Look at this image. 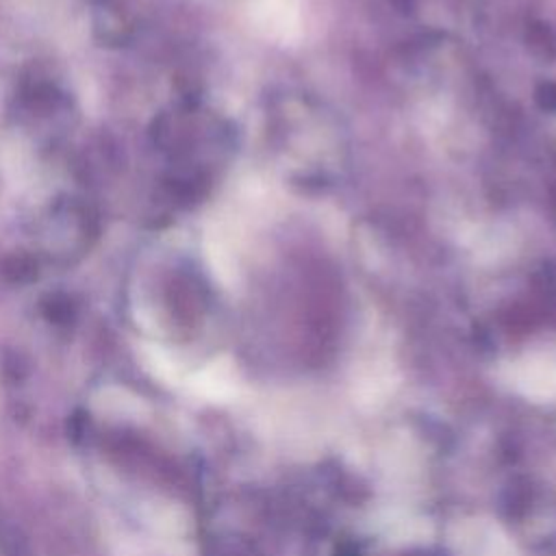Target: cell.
<instances>
[{
  "label": "cell",
  "mask_w": 556,
  "mask_h": 556,
  "mask_svg": "<svg viewBox=\"0 0 556 556\" xmlns=\"http://www.w3.org/2000/svg\"><path fill=\"white\" fill-rule=\"evenodd\" d=\"M39 261L28 252H15L2 261V276L13 282H26L37 278Z\"/></svg>",
  "instance_id": "obj_4"
},
{
  "label": "cell",
  "mask_w": 556,
  "mask_h": 556,
  "mask_svg": "<svg viewBox=\"0 0 556 556\" xmlns=\"http://www.w3.org/2000/svg\"><path fill=\"white\" fill-rule=\"evenodd\" d=\"M515 384L532 400H556V354L523 363L515 376Z\"/></svg>",
  "instance_id": "obj_3"
},
{
  "label": "cell",
  "mask_w": 556,
  "mask_h": 556,
  "mask_svg": "<svg viewBox=\"0 0 556 556\" xmlns=\"http://www.w3.org/2000/svg\"><path fill=\"white\" fill-rule=\"evenodd\" d=\"M98 235V217L80 198L56 200L43 219V248L56 261L70 263L83 256Z\"/></svg>",
  "instance_id": "obj_1"
},
{
  "label": "cell",
  "mask_w": 556,
  "mask_h": 556,
  "mask_svg": "<svg viewBox=\"0 0 556 556\" xmlns=\"http://www.w3.org/2000/svg\"><path fill=\"white\" fill-rule=\"evenodd\" d=\"M456 556H517L515 545L502 528L486 519H467L452 532Z\"/></svg>",
  "instance_id": "obj_2"
}]
</instances>
